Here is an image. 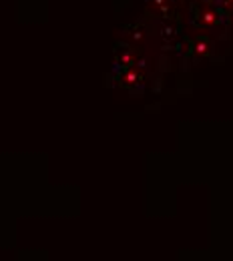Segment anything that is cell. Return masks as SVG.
Masks as SVG:
<instances>
[{
    "mask_svg": "<svg viewBox=\"0 0 233 261\" xmlns=\"http://www.w3.org/2000/svg\"><path fill=\"white\" fill-rule=\"evenodd\" d=\"M121 81H123L125 87H133V85H139V83L143 81V74H141L137 68H131V66H129V68H125Z\"/></svg>",
    "mask_w": 233,
    "mask_h": 261,
    "instance_id": "6da1fadb",
    "label": "cell"
},
{
    "mask_svg": "<svg viewBox=\"0 0 233 261\" xmlns=\"http://www.w3.org/2000/svg\"><path fill=\"white\" fill-rule=\"evenodd\" d=\"M135 65V52L131 48H125L116 54V66H123V68H129Z\"/></svg>",
    "mask_w": 233,
    "mask_h": 261,
    "instance_id": "7a4b0ae2",
    "label": "cell"
}]
</instances>
